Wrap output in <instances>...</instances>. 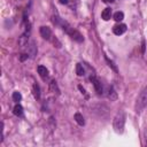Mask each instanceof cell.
Segmentation results:
<instances>
[{
    "label": "cell",
    "mask_w": 147,
    "mask_h": 147,
    "mask_svg": "<svg viewBox=\"0 0 147 147\" xmlns=\"http://www.w3.org/2000/svg\"><path fill=\"white\" fill-rule=\"evenodd\" d=\"M108 99H109L110 101H116V100H117V93L115 92V90H114L113 86L109 89V92H108Z\"/></svg>",
    "instance_id": "obj_12"
},
{
    "label": "cell",
    "mask_w": 147,
    "mask_h": 147,
    "mask_svg": "<svg viewBox=\"0 0 147 147\" xmlns=\"http://www.w3.org/2000/svg\"><path fill=\"white\" fill-rule=\"evenodd\" d=\"M32 92H33L35 98H36L37 100H39V99H40V88H39V85H38V84H35V85H33V88H32Z\"/></svg>",
    "instance_id": "obj_13"
},
{
    "label": "cell",
    "mask_w": 147,
    "mask_h": 147,
    "mask_svg": "<svg viewBox=\"0 0 147 147\" xmlns=\"http://www.w3.org/2000/svg\"><path fill=\"white\" fill-rule=\"evenodd\" d=\"M28 48H29L28 54H29L30 56H35V55L37 54V47H36V45H35L33 41L30 43V45H28Z\"/></svg>",
    "instance_id": "obj_10"
},
{
    "label": "cell",
    "mask_w": 147,
    "mask_h": 147,
    "mask_svg": "<svg viewBox=\"0 0 147 147\" xmlns=\"http://www.w3.org/2000/svg\"><path fill=\"white\" fill-rule=\"evenodd\" d=\"M90 81L92 82V84H93V86H94V89H96V92L99 94V96H101L102 94V85H101V82L94 76V75H92L91 77H90Z\"/></svg>",
    "instance_id": "obj_4"
},
{
    "label": "cell",
    "mask_w": 147,
    "mask_h": 147,
    "mask_svg": "<svg viewBox=\"0 0 147 147\" xmlns=\"http://www.w3.org/2000/svg\"><path fill=\"white\" fill-rule=\"evenodd\" d=\"M60 1V4H62V5H67L68 3H69V0H59Z\"/></svg>",
    "instance_id": "obj_22"
},
{
    "label": "cell",
    "mask_w": 147,
    "mask_h": 147,
    "mask_svg": "<svg viewBox=\"0 0 147 147\" xmlns=\"http://www.w3.org/2000/svg\"><path fill=\"white\" fill-rule=\"evenodd\" d=\"M49 89H51L52 92H54V93H56V94H60V90H59L57 84H56L55 81H51V83H49Z\"/></svg>",
    "instance_id": "obj_14"
},
{
    "label": "cell",
    "mask_w": 147,
    "mask_h": 147,
    "mask_svg": "<svg viewBox=\"0 0 147 147\" xmlns=\"http://www.w3.org/2000/svg\"><path fill=\"white\" fill-rule=\"evenodd\" d=\"M102 1L106 4H110V3H114V0H102Z\"/></svg>",
    "instance_id": "obj_23"
},
{
    "label": "cell",
    "mask_w": 147,
    "mask_h": 147,
    "mask_svg": "<svg viewBox=\"0 0 147 147\" xmlns=\"http://www.w3.org/2000/svg\"><path fill=\"white\" fill-rule=\"evenodd\" d=\"M53 23H54L55 25L61 27V28H62V30H63L67 35H69V36H70V38H71V39H74L75 41H77V43H82V41H84V37L82 36V33H81L80 31L75 30V29H74V28H72L68 22H65V21L61 20L59 16H53Z\"/></svg>",
    "instance_id": "obj_1"
},
{
    "label": "cell",
    "mask_w": 147,
    "mask_h": 147,
    "mask_svg": "<svg viewBox=\"0 0 147 147\" xmlns=\"http://www.w3.org/2000/svg\"><path fill=\"white\" fill-rule=\"evenodd\" d=\"M101 17H102V20H105V21L110 20V17H112V9H110V8L104 9V12L101 13Z\"/></svg>",
    "instance_id": "obj_9"
},
{
    "label": "cell",
    "mask_w": 147,
    "mask_h": 147,
    "mask_svg": "<svg viewBox=\"0 0 147 147\" xmlns=\"http://www.w3.org/2000/svg\"><path fill=\"white\" fill-rule=\"evenodd\" d=\"M123 19H124L123 12H116V13L114 14V20H115L116 22H121Z\"/></svg>",
    "instance_id": "obj_17"
},
{
    "label": "cell",
    "mask_w": 147,
    "mask_h": 147,
    "mask_svg": "<svg viewBox=\"0 0 147 147\" xmlns=\"http://www.w3.org/2000/svg\"><path fill=\"white\" fill-rule=\"evenodd\" d=\"M13 113H14V115H16V116H19V117L23 116V107H22V106H21L20 104L15 105V107H14V110H13Z\"/></svg>",
    "instance_id": "obj_11"
},
{
    "label": "cell",
    "mask_w": 147,
    "mask_h": 147,
    "mask_svg": "<svg viewBox=\"0 0 147 147\" xmlns=\"http://www.w3.org/2000/svg\"><path fill=\"white\" fill-rule=\"evenodd\" d=\"M78 89H80V91H81L82 94H86V92H85V90H84V88L82 85H78Z\"/></svg>",
    "instance_id": "obj_21"
},
{
    "label": "cell",
    "mask_w": 147,
    "mask_h": 147,
    "mask_svg": "<svg viewBox=\"0 0 147 147\" xmlns=\"http://www.w3.org/2000/svg\"><path fill=\"white\" fill-rule=\"evenodd\" d=\"M76 74L78 76H83L85 74V70H84V68L81 63H77V65H76Z\"/></svg>",
    "instance_id": "obj_16"
},
{
    "label": "cell",
    "mask_w": 147,
    "mask_h": 147,
    "mask_svg": "<svg viewBox=\"0 0 147 147\" xmlns=\"http://www.w3.org/2000/svg\"><path fill=\"white\" fill-rule=\"evenodd\" d=\"M105 60H106V62L108 63V65H109V67H110V68H112V69H113L115 72H117V71H118V70H117V67L114 64V62H113L112 60H109V59H108L106 55H105Z\"/></svg>",
    "instance_id": "obj_18"
},
{
    "label": "cell",
    "mask_w": 147,
    "mask_h": 147,
    "mask_svg": "<svg viewBox=\"0 0 147 147\" xmlns=\"http://www.w3.org/2000/svg\"><path fill=\"white\" fill-rule=\"evenodd\" d=\"M28 57H29V54H21L20 60H21V61H24V60H27Z\"/></svg>",
    "instance_id": "obj_20"
},
{
    "label": "cell",
    "mask_w": 147,
    "mask_h": 147,
    "mask_svg": "<svg viewBox=\"0 0 147 147\" xmlns=\"http://www.w3.org/2000/svg\"><path fill=\"white\" fill-rule=\"evenodd\" d=\"M125 31H126V25H125V24H117V25H115L114 29H113V32H114L115 35H117V36L123 35Z\"/></svg>",
    "instance_id": "obj_8"
},
{
    "label": "cell",
    "mask_w": 147,
    "mask_h": 147,
    "mask_svg": "<svg viewBox=\"0 0 147 147\" xmlns=\"http://www.w3.org/2000/svg\"><path fill=\"white\" fill-rule=\"evenodd\" d=\"M29 35H30V25L27 28V31H25V32L20 37V39H19V44H20V46H25V45L28 44Z\"/></svg>",
    "instance_id": "obj_6"
},
{
    "label": "cell",
    "mask_w": 147,
    "mask_h": 147,
    "mask_svg": "<svg viewBox=\"0 0 147 147\" xmlns=\"http://www.w3.org/2000/svg\"><path fill=\"white\" fill-rule=\"evenodd\" d=\"M141 52L145 53V40L142 41V47H141Z\"/></svg>",
    "instance_id": "obj_24"
},
{
    "label": "cell",
    "mask_w": 147,
    "mask_h": 147,
    "mask_svg": "<svg viewBox=\"0 0 147 147\" xmlns=\"http://www.w3.org/2000/svg\"><path fill=\"white\" fill-rule=\"evenodd\" d=\"M21 99H22V96H21V93L20 92H14L13 93V101H15V102H19V101H21Z\"/></svg>",
    "instance_id": "obj_19"
},
{
    "label": "cell",
    "mask_w": 147,
    "mask_h": 147,
    "mask_svg": "<svg viewBox=\"0 0 147 147\" xmlns=\"http://www.w3.org/2000/svg\"><path fill=\"white\" fill-rule=\"evenodd\" d=\"M39 32H40V36H41L45 40H52L53 35H52V30H51L48 27H40Z\"/></svg>",
    "instance_id": "obj_5"
},
{
    "label": "cell",
    "mask_w": 147,
    "mask_h": 147,
    "mask_svg": "<svg viewBox=\"0 0 147 147\" xmlns=\"http://www.w3.org/2000/svg\"><path fill=\"white\" fill-rule=\"evenodd\" d=\"M146 145H147V141H146Z\"/></svg>",
    "instance_id": "obj_25"
},
{
    "label": "cell",
    "mask_w": 147,
    "mask_h": 147,
    "mask_svg": "<svg viewBox=\"0 0 147 147\" xmlns=\"http://www.w3.org/2000/svg\"><path fill=\"white\" fill-rule=\"evenodd\" d=\"M75 121L80 124V125H84L85 124V121H84V117H83V115L81 114V113H76L75 114Z\"/></svg>",
    "instance_id": "obj_15"
},
{
    "label": "cell",
    "mask_w": 147,
    "mask_h": 147,
    "mask_svg": "<svg viewBox=\"0 0 147 147\" xmlns=\"http://www.w3.org/2000/svg\"><path fill=\"white\" fill-rule=\"evenodd\" d=\"M124 125H125V113L123 110H120V112H117V114L114 117L113 128H114L115 132L122 133L124 131Z\"/></svg>",
    "instance_id": "obj_2"
},
{
    "label": "cell",
    "mask_w": 147,
    "mask_h": 147,
    "mask_svg": "<svg viewBox=\"0 0 147 147\" xmlns=\"http://www.w3.org/2000/svg\"><path fill=\"white\" fill-rule=\"evenodd\" d=\"M146 106H147V86H145L141 90V92L139 93L137 101H136V105H134V109L137 113H140L141 110L145 109Z\"/></svg>",
    "instance_id": "obj_3"
},
{
    "label": "cell",
    "mask_w": 147,
    "mask_h": 147,
    "mask_svg": "<svg viewBox=\"0 0 147 147\" xmlns=\"http://www.w3.org/2000/svg\"><path fill=\"white\" fill-rule=\"evenodd\" d=\"M37 70H38L39 76H40L43 80H47V78H48V70H47L46 67H44V65H38Z\"/></svg>",
    "instance_id": "obj_7"
}]
</instances>
